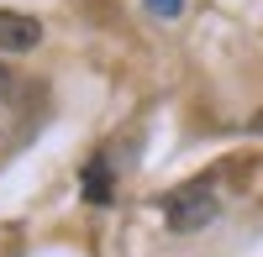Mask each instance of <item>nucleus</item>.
<instances>
[{"mask_svg": "<svg viewBox=\"0 0 263 257\" xmlns=\"http://www.w3.org/2000/svg\"><path fill=\"white\" fill-rule=\"evenodd\" d=\"M163 216H168L174 231H205L216 216H221V200L211 195V184H205V179H195V184L174 189V195L163 200Z\"/></svg>", "mask_w": 263, "mask_h": 257, "instance_id": "obj_1", "label": "nucleus"}, {"mask_svg": "<svg viewBox=\"0 0 263 257\" xmlns=\"http://www.w3.org/2000/svg\"><path fill=\"white\" fill-rule=\"evenodd\" d=\"M248 126H253V132L263 137V111H253V121H248Z\"/></svg>", "mask_w": 263, "mask_h": 257, "instance_id": "obj_6", "label": "nucleus"}, {"mask_svg": "<svg viewBox=\"0 0 263 257\" xmlns=\"http://www.w3.org/2000/svg\"><path fill=\"white\" fill-rule=\"evenodd\" d=\"M147 11H153V16H163V21H174V16L184 11V0H147Z\"/></svg>", "mask_w": 263, "mask_h": 257, "instance_id": "obj_4", "label": "nucleus"}, {"mask_svg": "<svg viewBox=\"0 0 263 257\" xmlns=\"http://www.w3.org/2000/svg\"><path fill=\"white\" fill-rule=\"evenodd\" d=\"M11 95V74H6V63H0V100Z\"/></svg>", "mask_w": 263, "mask_h": 257, "instance_id": "obj_5", "label": "nucleus"}, {"mask_svg": "<svg viewBox=\"0 0 263 257\" xmlns=\"http://www.w3.org/2000/svg\"><path fill=\"white\" fill-rule=\"evenodd\" d=\"M42 42V21L27 11H0V53H32Z\"/></svg>", "mask_w": 263, "mask_h": 257, "instance_id": "obj_2", "label": "nucleus"}, {"mask_svg": "<svg viewBox=\"0 0 263 257\" xmlns=\"http://www.w3.org/2000/svg\"><path fill=\"white\" fill-rule=\"evenodd\" d=\"M79 179H84V184H79V195L90 200V205H111V195H116V179H111V163H105V158H90Z\"/></svg>", "mask_w": 263, "mask_h": 257, "instance_id": "obj_3", "label": "nucleus"}]
</instances>
